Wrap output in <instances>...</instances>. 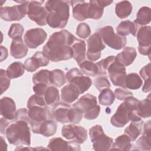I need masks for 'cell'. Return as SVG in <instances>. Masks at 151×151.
Wrapping results in <instances>:
<instances>
[{
  "mask_svg": "<svg viewBox=\"0 0 151 151\" xmlns=\"http://www.w3.org/2000/svg\"><path fill=\"white\" fill-rule=\"evenodd\" d=\"M76 37L66 29H62L51 34L42 48L43 53L49 60L59 62L73 57L71 48Z\"/></svg>",
  "mask_w": 151,
  "mask_h": 151,
  "instance_id": "cell-1",
  "label": "cell"
},
{
  "mask_svg": "<svg viewBox=\"0 0 151 151\" xmlns=\"http://www.w3.org/2000/svg\"><path fill=\"white\" fill-rule=\"evenodd\" d=\"M70 1H47L45 8L48 12L47 24L52 28H64L70 17Z\"/></svg>",
  "mask_w": 151,
  "mask_h": 151,
  "instance_id": "cell-2",
  "label": "cell"
},
{
  "mask_svg": "<svg viewBox=\"0 0 151 151\" xmlns=\"http://www.w3.org/2000/svg\"><path fill=\"white\" fill-rule=\"evenodd\" d=\"M117 107L110 119L111 124L117 127H123L129 121H137L142 119L137 113L139 100L133 96L126 98Z\"/></svg>",
  "mask_w": 151,
  "mask_h": 151,
  "instance_id": "cell-3",
  "label": "cell"
},
{
  "mask_svg": "<svg viewBox=\"0 0 151 151\" xmlns=\"http://www.w3.org/2000/svg\"><path fill=\"white\" fill-rule=\"evenodd\" d=\"M28 124V122L24 120H17L8 125L5 136L10 144L30 145L31 133Z\"/></svg>",
  "mask_w": 151,
  "mask_h": 151,
  "instance_id": "cell-4",
  "label": "cell"
},
{
  "mask_svg": "<svg viewBox=\"0 0 151 151\" xmlns=\"http://www.w3.org/2000/svg\"><path fill=\"white\" fill-rule=\"evenodd\" d=\"M89 135L93 143V149L95 150H110L113 143V140L107 136L101 126L96 124L89 129Z\"/></svg>",
  "mask_w": 151,
  "mask_h": 151,
  "instance_id": "cell-5",
  "label": "cell"
},
{
  "mask_svg": "<svg viewBox=\"0 0 151 151\" xmlns=\"http://www.w3.org/2000/svg\"><path fill=\"white\" fill-rule=\"evenodd\" d=\"M97 32L100 35L103 42L112 49L119 50L126 44V37L116 34L113 28L110 25L100 28Z\"/></svg>",
  "mask_w": 151,
  "mask_h": 151,
  "instance_id": "cell-6",
  "label": "cell"
},
{
  "mask_svg": "<svg viewBox=\"0 0 151 151\" xmlns=\"http://www.w3.org/2000/svg\"><path fill=\"white\" fill-rule=\"evenodd\" d=\"M66 81L70 84L75 86L80 94L88 90L91 86V79L88 76H83L81 71L77 68L70 69L65 74Z\"/></svg>",
  "mask_w": 151,
  "mask_h": 151,
  "instance_id": "cell-7",
  "label": "cell"
},
{
  "mask_svg": "<svg viewBox=\"0 0 151 151\" xmlns=\"http://www.w3.org/2000/svg\"><path fill=\"white\" fill-rule=\"evenodd\" d=\"M44 1H29L27 7V15L28 18L40 26L47 24L48 12L45 6H42Z\"/></svg>",
  "mask_w": 151,
  "mask_h": 151,
  "instance_id": "cell-8",
  "label": "cell"
},
{
  "mask_svg": "<svg viewBox=\"0 0 151 151\" xmlns=\"http://www.w3.org/2000/svg\"><path fill=\"white\" fill-rule=\"evenodd\" d=\"M29 2L24 1L20 5L1 8L0 16L1 19L5 21H19L22 19L27 13V7Z\"/></svg>",
  "mask_w": 151,
  "mask_h": 151,
  "instance_id": "cell-9",
  "label": "cell"
},
{
  "mask_svg": "<svg viewBox=\"0 0 151 151\" xmlns=\"http://www.w3.org/2000/svg\"><path fill=\"white\" fill-rule=\"evenodd\" d=\"M62 136L68 140L79 145L83 143L87 139V130L81 126L69 124L63 126L61 129Z\"/></svg>",
  "mask_w": 151,
  "mask_h": 151,
  "instance_id": "cell-10",
  "label": "cell"
},
{
  "mask_svg": "<svg viewBox=\"0 0 151 151\" xmlns=\"http://www.w3.org/2000/svg\"><path fill=\"white\" fill-rule=\"evenodd\" d=\"M87 58L92 61H96L101 57V51L106 48L100 35L97 32L92 34L87 40Z\"/></svg>",
  "mask_w": 151,
  "mask_h": 151,
  "instance_id": "cell-11",
  "label": "cell"
},
{
  "mask_svg": "<svg viewBox=\"0 0 151 151\" xmlns=\"http://www.w3.org/2000/svg\"><path fill=\"white\" fill-rule=\"evenodd\" d=\"M138 41V51L143 55L150 57L151 48V27L143 26L139 28L136 35Z\"/></svg>",
  "mask_w": 151,
  "mask_h": 151,
  "instance_id": "cell-12",
  "label": "cell"
},
{
  "mask_svg": "<svg viewBox=\"0 0 151 151\" xmlns=\"http://www.w3.org/2000/svg\"><path fill=\"white\" fill-rule=\"evenodd\" d=\"M47 37V34L44 29L41 28H35L27 31L24 40L28 48L33 49L42 44Z\"/></svg>",
  "mask_w": 151,
  "mask_h": 151,
  "instance_id": "cell-13",
  "label": "cell"
},
{
  "mask_svg": "<svg viewBox=\"0 0 151 151\" xmlns=\"http://www.w3.org/2000/svg\"><path fill=\"white\" fill-rule=\"evenodd\" d=\"M28 115L29 122L41 123L48 120H53L52 110L48 106H33L28 108Z\"/></svg>",
  "mask_w": 151,
  "mask_h": 151,
  "instance_id": "cell-14",
  "label": "cell"
},
{
  "mask_svg": "<svg viewBox=\"0 0 151 151\" xmlns=\"http://www.w3.org/2000/svg\"><path fill=\"white\" fill-rule=\"evenodd\" d=\"M126 68L114 61L108 68L109 77L115 86L124 88V79L126 76Z\"/></svg>",
  "mask_w": 151,
  "mask_h": 151,
  "instance_id": "cell-15",
  "label": "cell"
},
{
  "mask_svg": "<svg viewBox=\"0 0 151 151\" xmlns=\"http://www.w3.org/2000/svg\"><path fill=\"white\" fill-rule=\"evenodd\" d=\"M29 124L34 133L41 134L45 137L53 136L57 129V123L53 120H48L41 123L31 122Z\"/></svg>",
  "mask_w": 151,
  "mask_h": 151,
  "instance_id": "cell-16",
  "label": "cell"
},
{
  "mask_svg": "<svg viewBox=\"0 0 151 151\" xmlns=\"http://www.w3.org/2000/svg\"><path fill=\"white\" fill-rule=\"evenodd\" d=\"M49 60L43 52L37 51L31 57L27 58L24 63V68L28 72H34L41 67L47 66Z\"/></svg>",
  "mask_w": 151,
  "mask_h": 151,
  "instance_id": "cell-17",
  "label": "cell"
},
{
  "mask_svg": "<svg viewBox=\"0 0 151 151\" xmlns=\"http://www.w3.org/2000/svg\"><path fill=\"white\" fill-rule=\"evenodd\" d=\"M97 98L91 94L87 93L81 96L73 107L82 114H86L97 106Z\"/></svg>",
  "mask_w": 151,
  "mask_h": 151,
  "instance_id": "cell-18",
  "label": "cell"
},
{
  "mask_svg": "<svg viewBox=\"0 0 151 151\" xmlns=\"http://www.w3.org/2000/svg\"><path fill=\"white\" fill-rule=\"evenodd\" d=\"M47 149L50 150H81L79 144L73 141L67 142L61 137H53L49 141Z\"/></svg>",
  "mask_w": 151,
  "mask_h": 151,
  "instance_id": "cell-19",
  "label": "cell"
},
{
  "mask_svg": "<svg viewBox=\"0 0 151 151\" xmlns=\"http://www.w3.org/2000/svg\"><path fill=\"white\" fill-rule=\"evenodd\" d=\"M113 1L93 0L90 1L88 9V18L99 19L101 18L104 12V8L110 5Z\"/></svg>",
  "mask_w": 151,
  "mask_h": 151,
  "instance_id": "cell-20",
  "label": "cell"
},
{
  "mask_svg": "<svg viewBox=\"0 0 151 151\" xmlns=\"http://www.w3.org/2000/svg\"><path fill=\"white\" fill-rule=\"evenodd\" d=\"M71 106L65 102L58 103L54 106L52 113L54 119L61 123H70Z\"/></svg>",
  "mask_w": 151,
  "mask_h": 151,
  "instance_id": "cell-21",
  "label": "cell"
},
{
  "mask_svg": "<svg viewBox=\"0 0 151 151\" xmlns=\"http://www.w3.org/2000/svg\"><path fill=\"white\" fill-rule=\"evenodd\" d=\"M73 8V16L74 19L78 21H83L88 18V9L89 2L84 1H71Z\"/></svg>",
  "mask_w": 151,
  "mask_h": 151,
  "instance_id": "cell-22",
  "label": "cell"
},
{
  "mask_svg": "<svg viewBox=\"0 0 151 151\" xmlns=\"http://www.w3.org/2000/svg\"><path fill=\"white\" fill-rule=\"evenodd\" d=\"M15 101L10 97H4L1 99V114L8 120L15 119L16 114Z\"/></svg>",
  "mask_w": 151,
  "mask_h": 151,
  "instance_id": "cell-23",
  "label": "cell"
},
{
  "mask_svg": "<svg viewBox=\"0 0 151 151\" xmlns=\"http://www.w3.org/2000/svg\"><path fill=\"white\" fill-rule=\"evenodd\" d=\"M150 120H149L144 124L143 132L142 133V136L137 140L135 143L136 149L140 150H150Z\"/></svg>",
  "mask_w": 151,
  "mask_h": 151,
  "instance_id": "cell-24",
  "label": "cell"
},
{
  "mask_svg": "<svg viewBox=\"0 0 151 151\" xmlns=\"http://www.w3.org/2000/svg\"><path fill=\"white\" fill-rule=\"evenodd\" d=\"M137 57V52L134 48L124 47L122 52L115 56V61L124 67L132 64Z\"/></svg>",
  "mask_w": 151,
  "mask_h": 151,
  "instance_id": "cell-25",
  "label": "cell"
},
{
  "mask_svg": "<svg viewBox=\"0 0 151 151\" xmlns=\"http://www.w3.org/2000/svg\"><path fill=\"white\" fill-rule=\"evenodd\" d=\"M28 47L24 43L22 37L12 40L10 46V54L16 59H20L27 54Z\"/></svg>",
  "mask_w": 151,
  "mask_h": 151,
  "instance_id": "cell-26",
  "label": "cell"
},
{
  "mask_svg": "<svg viewBox=\"0 0 151 151\" xmlns=\"http://www.w3.org/2000/svg\"><path fill=\"white\" fill-rule=\"evenodd\" d=\"M71 48L73 51V58L78 65L86 60V44L84 41L76 38Z\"/></svg>",
  "mask_w": 151,
  "mask_h": 151,
  "instance_id": "cell-27",
  "label": "cell"
},
{
  "mask_svg": "<svg viewBox=\"0 0 151 151\" xmlns=\"http://www.w3.org/2000/svg\"><path fill=\"white\" fill-rule=\"evenodd\" d=\"M80 94V93L78 89L75 86L70 83L64 86L61 90V99L68 104L76 101Z\"/></svg>",
  "mask_w": 151,
  "mask_h": 151,
  "instance_id": "cell-28",
  "label": "cell"
},
{
  "mask_svg": "<svg viewBox=\"0 0 151 151\" xmlns=\"http://www.w3.org/2000/svg\"><path fill=\"white\" fill-rule=\"evenodd\" d=\"M139 27L133 22L130 20H124L120 22V23L116 27L117 34L120 36L125 37L129 34L136 36Z\"/></svg>",
  "mask_w": 151,
  "mask_h": 151,
  "instance_id": "cell-29",
  "label": "cell"
},
{
  "mask_svg": "<svg viewBox=\"0 0 151 151\" xmlns=\"http://www.w3.org/2000/svg\"><path fill=\"white\" fill-rule=\"evenodd\" d=\"M143 124V121L142 119L131 122L130 124L124 129V134L130 138L132 142L134 141L142 133Z\"/></svg>",
  "mask_w": 151,
  "mask_h": 151,
  "instance_id": "cell-30",
  "label": "cell"
},
{
  "mask_svg": "<svg viewBox=\"0 0 151 151\" xmlns=\"http://www.w3.org/2000/svg\"><path fill=\"white\" fill-rule=\"evenodd\" d=\"M130 138L126 134L119 136L115 139L110 150H119L127 151L131 150L132 144Z\"/></svg>",
  "mask_w": 151,
  "mask_h": 151,
  "instance_id": "cell-31",
  "label": "cell"
},
{
  "mask_svg": "<svg viewBox=\"0 0 151 151\" xmlns=\"http://www.w3.org/2000/svg\"><path fill=\"white\" fill-rule=\"evenodd\" d=\"M133 6L130 2L128 1H120L116 4L115 13L119 18H127L132 12Z\"/></svg>",
  "mask_w": 151,
  "mask_h": 151,
  "instance_id": "cell-32",
  "label": "cell"
},
{
  "mask_svg": "<svg viewBox=\"0 0 151 151\" xmlns=\"http://www.w3.org/2000/svg\"><path fill=\"white\" fill-rule=\"evenodd\" d=\"M150 8L148 6H142L137 12L136 19L133 22L139 27L145 26L150 23Z\"/></svg>",
  "mask_w": 151,
  "mask_h": 151,
  "instance_id": "cell-33",
  "label": "cell"
},
{
  "mask_svg": "<svg viewBox=\"0 0 151 151\" xmlns=\"http://www.w3.org/2000/svg\"><path fill=\"white\" fill-rule=\"evenodd\" d=\"M143 81L137 73H131L126 74L124 79V88L130 90H137L140 88Z\"/></svg>",
  "mask_w": 151,
  "mask_h": 151,
  "instance_id": "cell-34",
  "label": "cell"
},
{
  "mask_svg": "<svg viewBox=\"0 0 151 151\" xmlns=\"http://www.w3.org/2000/svg\"><path fill=\"white\" fill-rule=\"evenodd\" d=\"M151 99L150 94H149L147 97L143 100L139 101L137 113L140 118L146 119L150 117L151 115Z\"/></svg>",
  "mask_w": 151,
  "mask_h": 151,
  "instance_id": "cell-35",
  "label": "cell"
},
{
  "mask_svg": "<svg viewBox=\"0 0 151 151\" xmlns=\"http://www.w3.org/2000/svg\"><path fill=\"white\" fill-rule=\"evenodd\" d=\"M44 97L47 105L54 106L60 100L59 91L55 86H48Z\"/></svg>",
  "mask_w": 151,
  "mask_h": 151,
  "instance_id": "cell-36",
  "label": "cell"
},
{
  "mask_svg": "<svg viewBox=\"0 0 151 151\" xmlns=\"http://www.w3.org/2000/svg\"><path fill=\"white\" fill-rule=\"evenodd\" d=\"M24 65L21 62L17 61L11 64L6 71L8 77L12 79L21 77L24 73Z\"/></svg>",
  "mask_w": 151,
  "mask_h": 151,
  "instance_id": "cell-37",
  "label": "cell"
},
{
  "mask_svg": "<svg viewBox=\"0 0 151 151\" xmlns=\"http://www.w3.org/2000/svg\"><path fill=\"white\" fill-rule=\"evenodd\" d=\"M80 71L86 76L94 77L99 74V67L96 63L90 60H84L79 64Z\"/></svg>",
  "mask_w": 151,
  "mask_h": 151,
  "instance_id": "cell-38",
  "label": "cell"
},
{
  "mask_svg": "<svg viewBox=\"0 0 151 151\" xmlns=\"http://www.w3.org/2000/svg\"><path fill=\"white\" fill-rule=\"evenodd\" d=\"M50 84L55 87H60L66 82L65 74L64 72L60 69H54L50 73Z\"/></svg>",
  "mask_w": 151,
  "mask_h": 151,
  "instance_id": "cell-39",
  "label": "cell"
},
{
  "mask_svg": "<svg viewBox=\"0 0 151 151\" xmlns=\"http://www.w3.org/2000/svg\"><path fill=\"white\" fill-rule=\"evenodd\" d=\"M140 75L145 80V84L142 88L144 93L150 92L151 90V81H150V63L142 68L140 70Z\"/></svg>",
  "mask_w": 151,
  "mask_h": 151,
  "instance_id": "cell-40",
  "label": "cell"
},
{
  "mask_svg": "<svg viewBox=\"0 0 151 151\" xmlns=\"http://www.w3.org/2000/svg\"><path fill=\"white\" fill-rule=\"evenodd\" d=\"M115 96L110 88H104L100 91L99 96V103L103 106H111L114 101Z\"/></svg>",
  "mask_w": 151,
  "mask_h": 151,
  "instance_id": "cell-41",
  "label": "cell"
},
{
  "mask_svg": "<svg viewBox=\"0 0 151 151\" xmlns=\"http://www.w3.org/2000/svg\"><path fill=\"white\" fill-rule=\"evenodd\" d=\"M50 71L45 69L41 70L35 73L32 78L33 83L34 84L38 83H44L47 85H49L50 84Z\"/></svg>",
  "mask_w": 151,
  "mask_h": 151,
  "instance_id": "cell-42",
  "label": "cell"
},
{
  "mask_svg": "<svg viewBox=\"0 0 151 151\" xmlns=\"http://www.w3.org/2000/svg\"><path fill=\"white\" fill-rule=\"evenodd\" d=\"M114 61H115V56L110 55L96 63V64L99 67V71L98 75H106L108 68Z\"/></svg>",
  "mask_w": 151,
  "mask_h": 151,
  "instance_id": "cell-43",
  "label": "cell"
},
{
  "mask_svg": "<svg viewBox=\"0 0 151 151\" xmlns=\"http://www.w3.org/2000/svg\"><path fill=\"white\" fill-rule=\"evenodd\" d=\"M24 31V28L21 24L15 23L11 25L8 32V35L13 40L14 38L22 37Z\"/></svg>",
  "mask_w": 151,
  "mask_h": 151,
  "instance_id": "cell-44",
  "label": "cell"
},
{
  "mask_svg": "<svg viewBox=\"0 0 151 151\" xmlns=\"http://www.w3.org/2000/svg\"><path fill=\"white\" fill-rule=\"evenodd\" d=\"M94 81V85L99 91L110 87V83L108 80L106 75H98Z\"/></svg>",
  "mask_w": 151,
  "mask_h": 151,
  "instance_id": "cell-45",
  "label": "cell"
},
{
  "mask_svg": "<svg viewBox=\"0 0 151 151\" xmlns=\"http://www.w3.org/2000/svg\"><path fill=\"white\" fill-rule=\"evenodd\" d=\"M47 105L44 97L35 94L31 96L28 99L27 104L28 109L33 106H46Z\"/></svg>",
  "mask_w": 151,
  "mask_h": 151,
  "instance_id": "cell-46",
  "label": "cell"
},
{
  "mask_svg": "<svg viewBox=\"0 0 151 151\" xmlns=\"http://www.w3.org/2000/svg\"><path fill=\"white\" fill-rule=\"evenodd\" d=\"M91 29L90 26L85 22L79 24L76 28V35L81 38H86L90 36Z\"/></svg>",
  "mask_w": 151,
  "mask_h": 151,
  "instance_id": "cell-47",
  "label": "cell"
},
{
  "mask_svg": "<svg viewBox=\"0 0 151 151\" xmlns=\"http://www.w3.org/2000/svg\"><path fill=\"white\" fill-rule=\"evenodd\" d=\"M0 80H1V94H2L10 86V78L8 77L6 74V70L4 69H1L0 74Z\"/></svg>",
  "mask_w": 151,
  "mask_h": 151,
  "instance_id": "cell-48",
  "label": "cell"
},
{
  "mask_svg": "<svg viewBox=\"0 0 151 151\" xmlns=\"http://www.w3.org/2000/svg\"><path fill=\"white\" fill-rule=\"evenodd\" d=\"M115 97L119 100H124L129 96H133V93L126 90L125 88H117L114 92Z\"/></svg>",
  "mask_w": 151,
  "mask_h": 151,
  "instance_id": "cell-49",
  "label": "cell"
},
{
  "mask_svg": "<svg viewBox=\"0 0 151 151\" xmlns=\"http://www.w3.org/2000/svg\"><path fill=\"white\" fill-rule=\"evenodd\" d=\"M15 120H24L29 123V118L28 115V110L25 108H21L18 110L15 114Z\"/></svg>",
  "mask_w": 151,
  "mask_h": 151,
  "instance_id": "cell-50",
  "label": "cell"
},
{
  "mask_svg": "<svg viewBox=\"0 0 151 151\" xmlns=\"http://www.w3.org/2000/svg\"><path fill=\"white\" fill-rule=\"evenodd\" d=\"M47 87H48V85L45 84L38 83V84H34L32 88L35 94L44 97Z\"/></svg>",
  "mask_w": 151,
  "mask_h": 151,
  "instance_id": "cell-51",
  "label": "cell"
},
{
  "mask_svg": "<svg viewBox=\"0 0 151 151\" xmlns=\"http://www.w3.org/2000/svg\"><path fill=\"white\" fill-rule=\"evenodd\" d=\"M100 107L99 105H97L94 109L91 110L88 113L84 114V117L87 120H94L96 119L100 114Z\"/></svg>",
  "mask_w": 151,
  "mask_h": 151,
  "instance_id": "cell-52",
  "label": "cell"
},
{
  "mask_svg": "<svg viewBox=\"0 0 151 151\" xmlns=\"http://www.w3.org/2000/svg\"><path fill=\"white\" fill-rule=\"evenodd\" d=\"M8 120L5 119L4 117H2L1 119V133L2 134H5V132L7 127L9 125V122Z\"/></svg>",
  "mask_w": 151,
  "mask_h": 151,
  "instance_id": "cell-53",
  "label": "cell"
},
{
  "mask_svg": "<svg viewBox=\"0 0 151 151\" xmlns=\"http://www.w3.org/2000/svg\"><path fill=\"white\" fill-rule=\"evenodd\" d=\"M1 62H2L4 60H6L8 57V50L5 47L1 45Z\"/></svg>",
  "mask_w": 151,
  "mask_h": 151,
  "instance_id": "cell-54",
  "label": "cell"
},
{
  "mask_svg": "<svg viewBox=\"0 0 151 151\" xmlns=\"http://www.w3.org/2000/svg\"><path fill=\"white\" fill-rule=\"evenodd\" d=\"M1 149L2 150H7V144L6 143V142L2 136H1Z\"/></svg>",
  "mask_w": 151,
  "mask_h": 151,
  "instance_id": "cell-55",
  "label": "cell"
}]
</instances>
